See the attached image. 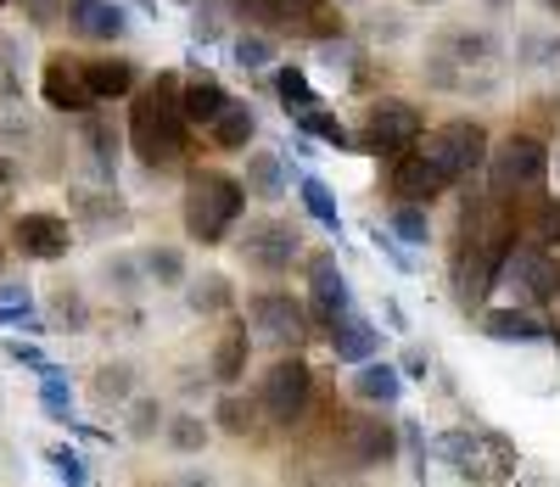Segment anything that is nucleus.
I'll use <instances>...</instances> for the list:
<instances>
[{
    "instance_id": "nucleus-3",
    "label": "nucleus",
    "mask_w": 560,
    "mask_h": 487,
    "mask_svg": "<svg viewBox=\"0 0 560 487\" xmlns=\"http://www.w3.org/2000/svg\"><path fill=\"white\" fill-rule=\"evenodd\" d=\"M185 235L202 241V247H224V235L236 230V219L247 213V185L236 174H219V169H197L185 179Z\"/></svg>"
},
{
    "instance_id": "nucleus-47",
    "label": "nucleus",
    "mask_w": 560,
    "mask_h": 487,
    "mask_svg": "<svg viewBox=\"0 0 560 487\" xmlns=\"http://www.w3.org/2000/svg\"><path fill=\"white\" fill-rule=\"evenodd\" d=\"M51 465H57V476H62V482H73V487H84V482H90V471H84V460H79L73 449H51Z\"/></svg>"
},
{
    "instance_id": "nucleus-20",
    "label": "nucleus",
    "mask_w": 560,
    "mask_h": 487,
    "mask_svg": "<svg viewBox=\"0 0 560 487\" xmlns=\"http://www.w3.org/2000/svg\"><path fill=\"white\" fill-rule=\"evenodd\" d=\"M325 343H331L337 364H359V359H370V353L382 348V331L370 325L359 309H348L342 320H331V325H325Z\"/></svg>"
},
{
    "instance_id": "nucleus-28",
    "label": "nucleus",
    "mask_w": 560,
    "mask_h": 487,
    "mask_svg": "<svg viewBox=\"0 0 560 487\" xmlns=\"http://www.w3.org/2000/svg\"><path fill=\"white\" fill-rule=\"evenodd\" d=\"M242 185H247V197H258V202H280L292 190V174H287V163H280L275 152H253Z\"/></svg>"
},
{
    "instance_id": "nucleus-16",
    "label": "nucleus",
    "mask_w": 560,
    "mask_h": 487,
    "mask_svg": "<svg viewBox=\"0 0 560 487\" xmlns=\"http://www.w3.org/2000/svg\"><path fill=\"white\" fill-rule=\"evenodd\" d=\"M62 18L79 39H96V45L129 34V7H118V0H62Z\"/></svg>"
},
{
    "instance_id": "nucleus-17",
    "label": "nucleus",
    "mask_w": 560,
    "mask_h": 487,
    "mask_svg": "<svg viewBox=\"0 0 560 487\" xmlns=\"http://www.w3.org/2000/svg\"><path fill=\"white\" fill-rule=\"evenodd\" d=\"M39 90H45V107H57V113H90V107H96V95L84 90L79 62H73V57H62V51H57L51 62H45Z\"/></svg>"
},
{
    "instance_id": "nucleus-41",
    "label": "nucleus",
    "mask_w": 560,
    "mask_h": 487,
    "mask_svg": "<svg viewBox=\"0 0 560 487\" xmlns=\"http://www.w3.org/2000/svg\"><path fill=\"white\" fill-rule=\"evenodd\" d=\"M213 426H219L224 437H247V431L258 426V415H253V404H242L236 393H224V398L213 404Z\"/></svg>"
},
{
    "instance_id": "nucleus-31",
    "label": "nucleus",
    "mask_w": 560,
    "mask_h": 487,
    "mask_svg": "<svg viewBox=\"0 0 560 487\" xmlns=\"http://www.w3.org/2000/svg\"><path fill=\"white\" fill-rule=\"evenodd\" d=\"M208 437H213V426L202 420V415H174V420H163V443L174 449V454H202L208 449Z\"/></svg>"
},
{
    "instance_id": "nucleus-9",
    "label": "nucleus",
    "mask_w": 560,
    "mask_h": 487,
    "mask_svg": "<svg viewBox=\"0 0 560 487\" xmlns=\"http://www.w3.org/2000/svg\"><path fill=\"white\" fill-rule=\"evenodd\" d=\"M247 320L275 348H298L303 336L314 331L308 325V303H298L292 291H253V298H247Z\"/></svg>"
},
{
    "instance_id": "nucleus-10",
    "label": "nucleus",
    "mask_w": 560,
    "mask_h": 487,
    "mask_svg": "<svg viewBox=\"0 0 560 487\" xmlns=\"http://www.w3.org/2000/svg\"><path fill=\"white\" fill-rule=\"evenodd\" d=\"M236 247H242V264H247V269H258V275H287V269L298 264V253H303V235H298L287 219H253Z\"/></svg>"
},
{
    "instance_id": "nucleus-21",
    "label": "nucleus",
    "mask_w": 560,
    "mask_h": 487,
    "mask_svg": "<svg viewBox=\"0 0 560 487\" xmlns=\"http://www.w3.org/2000/svg\"><path fill=\"white\" fill-rule=\"evenodd\" d=\"M482 336H493V343L533 348V343H549V325H544L533 309H488V314H482Z\"/></svg>"
},
{
    "instance_id": "nucleus-19",
    "label": "nucleus",
    "mask_w": 560,
    "mask_h": 487,
    "mask_svg": "<svg viewBox=\"0 0 560 487\" xmlns=\"http://www.w3.org/2000/svg\"><path fill=\"white\" fill-rule=\"evenodd\" d=\"M280 28H292L314 45L348 34V23H342V12L331 7V0H280Z\"/></svg>"
},
{
    "instance_id": "nucleus-35",
    "label": "nucleus",
    "mask_w": 560,
    "mask_h": 487,
    "mask_svg": "<svg viewBox=\"0 0 560 487\" xmlns=\"http://www.w3.org/2000/svg\"><path fill=\"white\" fill-rule=\"evenodd\" d=\"M140 269H147L152 286H185V253L179 247H147L140 253Z\"/></svg>"
},
{
    "instance_id": "nucleus-36",
    "label": "nucleus",
    "mask_w": 560,
    "mask_h": 487,
    "mask_svg": "<svg viewBox=\"0 0 560 487\" xmlns=\"http://www.w3.org/2000/svg\"><path fill=\"white\" fill-rule=\"evenodd\" d=\"M191 309L197 314H224L230 303H236V291H230V275H202V280H191Z\"/></svg>"
},
{
    "instance_id": "nucleus-25",
    "label": "nucleus",
    "mask_w": 560,
    "mask_h": 487,
    "mask_svg": "<svg viewBox=\"0 0 560 487\" xmlns=\"http://www.w3.org/2000/svg\"><path fill=\"white\" fill-rule=\"evenodd\" d=\"M224 107H230V90H224L219 79L202 73V79H185V84H179V113H185V124H202V129H208Z\"/></svg>"
},
{
    "instance_id": "nucleus-54",
    "label": "nucleus",
    "mask_w": 560,
    "mask_h": 487,
    "mask_svg": "<svg viewBox=\"0 0 560 487\" xmlns=\"http://www.w3.org/2000/svg\"><path fill=\"white\" fill-rule=\"evenodd\" d=\"M544 12H549V18H560V0H544Z\"/></svg>"
},
{
    "instance_id": "nucleus-56",
    "label": "nucleus",
    "mask_w": 560,
    "mask_h": 487,
    "mask_svg": "<svg viewBox=\"0 0 560 487\" xmlns=\"http://www.w3.org/2000/svg\"><path fill=\"white\" fill-rule=\"evenodd\" d=\"M415 7H438V0H415Z\"/></svg>"
},
{
    "instance_id": "nucleus-22",
    "label": "nucleus",
    "mask_w": 560,
    "mask_h": 487,
    "mask_svg": "<svg viewBox=\"0 0 560 487\" xmlns=\"http://www.w3.org/2000/svg\"><path fill=\"white\" fill-rule=\"evenodd\" d=\"M79 73H84V90L96 95V102H118V95H129L140 84L129 57H90V62H79Z\"/></svg>"
},
{
    "instance_id": "nucleus-24",
    "label": "nucleus",
    "mask_w": 560,
    "mask_h": 487,
    "mask_svg": "<svg viewBox=\"0 0 560 487\" xmlns=\"http://www.w3.org/2000/svg\"><path fill=\"white\" fill-rule=\"evenodd\" d=\"M84 146H90V169H96V179H102V185H113V179H118V163H124L113 118L84 113Z\"/></svg>"
},
{
    "instance_id": "nucleus-8",
    "label": "nucleus",
    "mask_w": 560,
    "mask_h": 487,
    "mask_svg": "<svg viewBox=\"0 0 560 487\" xmlns=\"http://www.w3.org/2000/svg\"><path fill=\"white\" fill-rule=\"evenodd\" d=\"M488 146H493V140H488V129H482L477 118H454V124H438L420 152H427L448 179H471V174L488 163Z\"/></svg>"
},
{
    "instance_id": "nucleus-32",
    "label": "nucleus",
    "mask_w": 560,
    "mask_h": 487,
    "mask_svg": "<svg viewBox=\"0 0 560 487\" xmlns=\"http://www.w3.org/2000/svg\"><path fill=\"white\" fill-rule=\"evenodd\" d=\"M516 57H522V68L560 73V34H549V28H527V34L516 39Z\"/></svg>"
},
{
    "instance_id": "nucleus-59",
    "label": "nucleus",
    "mask_w": 560,
    "mask_h": 487,
    "mask_svg": "<svg viewBox=\"0 0 560 487\" xmlns=\"http://www.w3.org/2000/svg\"><path fill=\"white\" fill-rule=\"evenodd\" d=\"M185 7H197V0H185Z\"/></svg>"
},
{
    "instance_id": "nucleus-39",
    "label": "nucleus",
    "mask_w": 560,
    "mask_h": 487,
    "mask_svg": "<svg viewBox=\"0 0 560 487\" xmlns=\"http://www.w3.org/2000/svg\"><path fill=\"white\" fill-rule=\"evenodd\" d=\"M51 320H57L68 336H84V331H90V303H84V291L62 286L57 298H51Z\"/></svg>"
},
{
    "instance_id": "nucleus-58",
    "label": "nucleus",
    "mask_w": 560,
    "mask_h": 487,
    "mask_svg": "<svg viewBox=\"0 0 560 487\" xmlns=\"http://www.w3.org/2000/svg\"><path fill=\"white\" fill-rule=\"evenodd\" d=\"M555 348H560V331H555Z\"/></svg>"
},
{
    "instance_id": "nucleus-38",
    "label": "nucleus",
    "mask_w": 560,
    "mask_h": 487,
    "mask_svg": "<svg viewBox=\"0 0 560 487\" xmlns=\"http://www.w3.org/2000/svg\"><path fill=\"white\" fill-rule=\"evenodd\" d=\"M163 431V404L152 393H129V437L135 443H152Z\"/></svg>"
},
{
    "instance_id": "nucleus-1",
    "label": "nucleus",
    "mask_w": 560,
    "mask_h": 487,
    "mask_svg": "<svg viewBox=\"0 0 560 487\" xmlns=\"http://www.w3.org/2000/svg\"><path fill=\"white\" fill-rule=\"evenodd\" d=\"M516 219L504 213V202L488 197V208H465L459 219V247H454V303L471 314L488 303V291L504 280V264L516 253Z\"/></svg>"
},
{
    "instance_id": "nucleus-15",
    "label": "nucleus",
    "mask_w": 560,
    "mask_h": 487,
    "mask_svg": "<svg viewBox=\"0 0 560 487\" xmlns=\"http://www.w3.org/2000/svg\"><path fill=\"white\" fill-rule=\"evenodd\" d=\"M504 275L522 286V298L527 303H560V264H555V253L549 247H516L510 253V264H504Z\"/></svg>"
},
{
    "instance_id": "nucleus-55",
    "label": "nucleus",
    "mask_w": 560,
    "mask_h": 487,
    "mask_svg": "<svg viewBox=\"0 0 560 487\" xmlns=\"http://www.w3.org/2000/svg\"><path fill=\"white\" fill-rule=\"evenodd\" d=\"M549 169H555V174H560V152H549Z\"/></svg>"
},
{
    "instance_id": "nucleus-12",
    "label": "nucleus",
    "mask_w": 560,
    "mask_h": 487,
    "mask_svg": "<svg viewBox=\"0 0 560 487\" xmlns=\"http://www.w3.org/2000/svg\"><path fill=\"white\" fill-rule=\"evenodd\" d=\"M12 247H18L23 258L57 264V258H68V247H73V224H68L62 213L28 208V213H18V219H12Z\"/></svg>"
},
{
    "instance_id": "nucleus-29",
    "label": "nucleus",
    "mask_w": 560,
    "mask_h": 487,
    "mask_svg": "<svg viewBox=\"0 0 560 487\" xmlns=\"http://www.w3.org/2000/svg\"><path fill=\"white\" fill-rule=\"evenodd\" d=\"M298 197H303V208H308V219H314L319 230H331V235H342V208H337V197H331V185H325L319 174H303V179H298Z\"/></svg>"
},
{
    "instance_id": "nucleus-61",
    "label": "nucleus",
    "mask_w": 560,
    "mask_h": 487,
    "mask_svg": "<svg viewBox=\"0 0 560 487\" xmlns=\"http://www.w3.org/2000/svg\"><path fill=\"white\" fill-rule=\"evenodd\" d=\"M0 258H7V253H0Z\"/></svg>"
},
{
    "instance_id": "nucleus-18",
    "label": "nucleus",
    "mask_w": 560,
    "mask_h": 487,
    "mask_svg": "<svg viewBox=\"0 0 560 487\" xmlns=\"http://www.w3.org/2000/svg\"><path fill=\"white\" fill-rule=\"evenodd\" d=\"M432 51H443L448 62H459L465 73H482L488 62H499V34L493 28H443L438 34V45H432Z\"/></svg>"
},
{
    "instance_id": "nucleus-34",
    "label": "nucleus",
    "mask_w": 560,
    "mask_h": 487,
    "mask_svg": "<svg viewBox=\"0 0 560 487\" xmlns=\"http://www.w3.org/2000/svg\"><path fill=\"white\" fill-rule=\"evenodd\" d=\"M387 230L404 241V247H427V241H432V219H427V208H420V202H398L393 219H387Z\"/></svg>"
},
{
    "instance_id": "nucleus-44",
    "label": "nucleus",
    "mask_w": 560,
    "mask_h": 487,
    "mask_svg": "<svg viewBox=\"0 0 560 487\" xmlns=\"http://www.w3.org/2000/svg\"><path fill=\"white\" fill-rule=\"evenodd\" d=\"M102 280L118 291V298H135V291L147 286V269H140V258H124V253H118V258L102 264Z\"/></svg>"
},
{
    "instance_id": "nucleus-11",
    "label": "nucleus",
    "mask_w": 560,
    "mask_h": 487,
    "mask_svg": "<svg viewBox=\"0 0 560 487\" xmlns=\"http://www.w3.org/2000/svg\"><path fill=\"white\" fill-rule=\"evenodd\" d=\"M342 449L359 471H376V465H393L398 449H404V437L393 420L382 415H342Z\"/></svg>"
},
{
    "instance_id": "nucleus-50",
    "label": "nucleus",
    "mask_w": 560,
    "mask_h": 487,
    "mask_svg": "<svg viewBox=\"0 0 560 487\" xmlns=\"http://www.w3.org/2000/svg\"><path fill=\"white\" fill-rule=\"evenodd\" d=\"M191 34H197L202 45H213V39H219V18H213L208 0H197V23H191Z\"/></svg>"
},
{
    "instance_id": "nucleus-7",
    "label": "nucleus",
    "mask_w": 560,
    "mask_h": 487,
    "mask_svg": "<svg viewBox=\"0 0 560 487\" xmlns=\"http://www.w3.org/2000/svg\"><path fill=\"white\" fill-rule=\"evenodd\" d=\"M308 404H314V370L303 364V359H275L269 364V375L258 381V409H264V420L269 426H298L303 415H308Z\"/></svg>"
},
{
    "instance_id": "nucleus-43",
    "label": "nucleus",
    "mask_w": 560,
    "mask_h": 487,
    "mask_svg": "<svg viewBox=\"0 0 560 487\" xmlns=\"http://www.w3.org/2000/svg\"><path fill=\"white\" fill-rule=\"evenodd\" d=\"M129 393H135V364L118 359V364H102V370H96V398H102V404H124Z\"/></svg>"
},
{
    "instance_id": "nucleus-13",
    "label": "nucleus",
    "mask_w": 560,
    "mask_h": 487,
    "mask_svg": "<svg viewBox=\"0 0 560 487\" xmlns=\"http://www.w3.org/2000/svg\"><path fill=\"white\" fill-rule=\"evenodd\" d=\"M353 309V291H348V275L337 264V253H314L308 258V325H331Z\"/></svg>"
},
{
    "instance_id": "nucleus-40",
    "label": "nucleus",
    "mask_w": 560,
    "mask_h": 487,
    "mask_svg": "<svg viewBox=\"0 0 560 487\" xmlns=\"http://www.w3.org/2000/svg\"><path fill=\"white\" fill-rule=\"evenodd\" d=\"M73 208L96 224V230H107V224H124L129 213H124V202L118 197H102V190H73Z\"/></svg>"
},
{
    "instance_id": "nucleus-48",
    "label": "nucleus",
    "mask_w": 560,
    "mask_h": 487,
    "mask_svg": "<svg viewBox=\"0 0 560 487\" xmlns=\"http://www.w3.org/2000/svg\"><path fill=\"white\" fill-rule=\"evenodd\" d=\"M23 12H28V23H34V28H51V23H57V12H62V0H23Z\"/></svg>"
},
{
    "instance_id": "nucleus-2",
    "label": "nucleus",
    "mask_w": 560,
    "mask_h": 487,
    "mask_svg": "<svg viewBox=\"0 0 560 487\" xmlns=\"http://www.w3.org/2000/svg\"><path fill=\"white\" fill-rule=\"evenodd\" d=\"M185 140H191V124L179 113V79L158 73V84H147L129 107V146L147 169H174L185 158Z\"/></svg>"
},
{
    "instance_id": "nucleus-33",
    "label": "nucleus",
    "mask_w": 560,
    "mask_h": 487,
    "mask_svg": "<svg viewBox=\"0 0 560 487\" xmlns=\"http://www.w3.org/2000/svg\"><path fill=\"white\" fill-rule=\"evenodd\" d=\"M275 95L287 102V118H298V113H308L319 95H314V84H308V73L298 68V62H287V68H275Z\"/></svg>"
},
{
    "instance_id": "nucleus-57",
    "label": "nucleus",
    "mask_w": 560,
    "mask_h": 487,
    "mask_svg": "<svg viewBox=\"0 0 560 487\" xmlns=\"http://www.w3.org/2000/svg\"><path fill=\"white\" fill-rule=\"evenodd\" d=\"M342 7H359V0H342Z\"/></svg>"
},
{
    "instance_id": "nucleus-45",
    "label": "nucleus",
    "mask_w": 560,
    "mask_h": 487,
    "mask_svg": "<svg viewBox=\"0 0 560 487\" xmlns=\"http://www.w3.org/2000/svg\"><path fill=\"white\" fill-rule=\"evenodd\" d=\"M269 62H275V39L269 34H242L236 39V68L242 73H264Z\"/></svg>"
},
{
    "instance_id": "nucleus-60",
    "label": "nucleus",
    "mask_w": 560,
    "mask_h": 487,
    "mask_svg": "<svg viewBox=\"0 0 560 487\" xmlns=\"http://www.w3.org/2000/svg\"><path fill=\"white\" fill-rule=\"evenodd\" d=\"M0 7H7V0H0Z\"/></svg>"
},
{
    "instance_id": "nucleus-46",
    "label": "nucleus",
    "mask_w": 560,
    "mask_h": 487,
    "mask_svg": "<svg viewBox=\"0 0 560 487\" xmlns=\"http://www.w3.org/2000/svg\"><path fill=\"white\" fill-rule=\"evenodd\" d=\"M224 7L258 28H280V0H224Z\"/></svg>"
},
{
    "instance_id": "nucleus-49",
    "label": "nucleus",
    "mask_w": 560,
    "mask_h": 487,
    "mask_svg": "<svg viewBox=\"0 0 560 487\" xmlns=\"http://www.w3.org/2000/svg\"><path fill=\"white\" fill-rule=\"evenodd\" d=\"M398 375H404V381H427V375H432V359L420 353V348H409V353L398 359Z\"/></svg>"
},
{
    "instance_id": "nucleus-14",
    "label": "nucleus",
    "mask_w": 560,
    "mask_h": 487,
    "mask_svg": "<svg viewBox=\"0 0 560 487\" xmlns=\"http://www.w3.org/2000/svg\"><path fill=\"white\" fill-rule=\"evenodd\" d=\"M393 169H387V185H393V197L398 202H420V208H432L438 197H443V190L454 185L427 152H415V146H409V152H398V158H387Z\"/></svg>"
},
{
    "instance_id": "nucleus-52",
    "label": "nucleus",
    "mask_w": 560,
    "mask_h": 487,
    "mask_svg": "<svg viewBox=\"0 0 560 487\" xmlns=\"http://www.w3.org/2000/svg\"><path fill=\"white\" fill-rule=\"evenodd\" d=\"M12 179H18V163H12V158H0V185H12Z\"/></svg>"
},
{
    "instance_id": "nucleus-42",
    "label": "nucleus",
    "mask_w": 560,
    "mask_h": 487,
    "mask_svg": "<svg viewBox=\"0 0 560 487\" xmlns=\"http://www.w3.org/2000/svg\"><path fill=\"white\" fill-rule=\"evenodd\" d=\"M527 241L533 247H560V197H544L538 208H533V224H527Z\"/></svg>"
},
{
    "instance_id": "nucleus-37",
    "label": "nucleus",
    "mask_w": 560,
    "mask_h": 487,
    "mask_svg": "<svg viewBox=\"0 0 560 487\" xmlns=\"http://www.w3.org/2000/svg\"><path fill=\"white\" fill-rule=\"evenodd\" d=\"M39 404H45V415H51V420L73 426V393L62 386V370H57V364L39 370Z\"/></svg>"
},
{
    "instance_id": "nucleus-23",
    "label": "nucleus",
    "mask_w": 560,
    "mask_h": 487,
    "mask_svg": "<svg viewBox=\"0 0 560 487\" xmlns=\"http://www.w3.org/2000/svg\"><path fill=\"white\" fill-rule=\"evenodd\" d=\"M353 393L364 398V404H376V409H393L398 398H404V375H398V364H387V359H359V375H353Z\"/></svg>"
},
{
    "instance_id": "nucleus-26",
    "label": "nucleus",
    "mask_w": 560,
    "mask_h": 487,
    "mask_svg": "<svg viewBox=\"0 0 560 487\" xmlns=\"http://www.w3.org/2000/svg\"><path fill=\"white\" fill-rule=\"evenodd\" d=\"M247 359H253V336H247V325H230L224 336H219V348H213V381L219 386H242V375H247Z\"/></svg>"
},
{
    "instance_id": "nucleus-51",
    "label": "nucleus",
    "mask_w": 560,
    "mask_h": 487,
    "mask_svg": "<svg viewBox=\"0 0 560 487\" xmlns=\"http://www.w3.org/2000/svg\"><path fill=\"white\" fill-rule=\"evenodd\" d=\"M376 39H387V45H393V39H404V23H398L393 12H382V18H376Z\"/></svg>"
},
{
    "instance_id": "nucleus-4",
    "label": "nucleus",
    "mask_w": 560,
    "mask_h": 487,
    "mask_svg": "<svg viewBox=\"0 0 560 487\" xmlns=\"http://www.w3.org/2000/svg\"><path fill=\"white\" fill-rule=\"evenodd\" d=\"M488 197L493 202H516L527 190H538L549 179V140L538 135H504L499 146H488Z\"/></svg>"
},
{
    "instance_id": "nucleus-53",
    "label": "nucleus",
    "mask_w": 560,
    "mask_h": 487,
    "mask_svg": "<svg viewBox=\"0 0 560 487\" xmlns=\"http://www.w3.org/2000/svg\"><path fill=\"white\" fill-rule=\"evenodd\" d=\"M482 7H488V12H510V7H516V0H482Z\"/></svg>"
},
{
    "instance_id": "nucleus-30",
    "label": "nucleus",
    "mask_w": 560,
    "mask_h": 487,
    "mask_svg": "<svg viewBox=\"0 0 560 487\" xmlns=\"http://www.w3.org/2000/svg\"><path fill=\"white\" fill-rule=\"evenodd\" d=\"M292 124H298L303 135H314V140H325V146H331V152H353V129H348V124H342L337 113H325L319 102H314L308 113H298Z\"/></svg>"
},
{
    "instance_id": "nucleus-5",
    "label": "nucleus",
    "mask_w": 560,
    "mask_h": 487,
    "mask_svg": "<svg viewBox=\"0 0 560 487\" xmlns=\"http://www.w3.org/2000/svg\"><path fill=\"white\" fill-rule=\"evenodd\" d=\"M420 135H427V118H420L415 102H404V95H376L364 113V129L353 135V146H364V152H376V158H398L409 146H420Z\"/></svg>"
},
{
    "instance_id": "nucleus-6",
    "label": "nucleus",
    "mask_w": 560,
    "mask_h": 487,
    "mask_svg": "<svg viewBox=\"0 0 560 487\" xmlns=\"http://www.w3.org/2000/svg\"><path fill=\"white\" fill-rule=\"evenodd\" d=\"M443 460L465 476V482H504L516 476V449L504 443L499 431H448L443 437Z\"/></svg>"
},
{
    "instance_id": "nucleus-27",
    "label": "nucleus",
    "mask_w": 560,
    "mask_h": 487,
    "mask_svg": "<svg viewBox=\"0 0 560 487\" xmlns=\"http://www.w3.org/2000/svg\"><path fill=\"white\" fill-rule=\"evenodd\" d=\"M208 135H213L219 152H247V146L258 140V113H253V107H242V102H230V107L208 124Z\"/></svg>"
}]
</instances>
